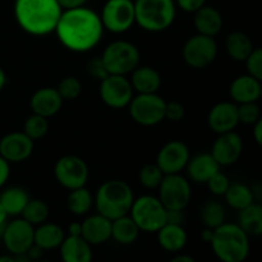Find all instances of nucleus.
I'll return each mask as SVG.
<instances>
[{
  "instance_id": "nucleus-1",
  "label": "nucleus",
  "mask_w": 262,
  "mask_h": 262,
  "mask_svg": "<svg viewBox=\"0 0 262 262\" xmlns=\"http://www.w3.org/2000/svg\"><path fill=\"white\" fill-rule=\"evenodd\" d=\"M104 31L100 15L86 7L63 10L55 28L61 45L74 53H87L94 49Z\"/></svg>"
},
{
  "instance_id": "nucleus-2",
  "label": "nucleus",
  "mask_w": 262,
  "mask_h": 262,
  "mask_svg": "<svg viewBox=\"0 0 262 262\" xmlns=\"http://www.w3.org/2000/svg\"><path fill=\"white\" fill-rule=\"evenodd\" d=\"M63 9L56 0H15L14 17L25 32L45 36L55 32Z\"/></svg>"
},
{
  "instance_id": "nucleus-3",
  "label": "nucleus",
  "mask_w": 262,
  "mask_h": 262,
  "mask_svg": "<svg viewBox=\"0 0 262 262\" xmlns=\"http://www.w3.org/2000/svg\"><path fill=\"white\" fill-rule=\"evenodd\" d=\"M210 245L220 262H245L250 256V235L237 223H224L214 229Z\"/></svg>"
},
{
  "instance_id": "nucleus-4",
  "label": "nucleus",
  "mask_w": 262,
  "mask_h": 262,
  "mask_svg": "<svg viewBox=\"0 0 262 262\" xmlns=\"http://www.w3.org/2000/svg\"><path fill=\"white\" fill-rule=\"evenodd\" d=\"M94 200L97 212L113 222L129 214L135 196L127 182L110 179L99 187Z\"/></svg>"
},
{
  "instance_id": "nucleus-5",
  "label": "nucleus",
  "mask_w": 262,
  "mask_h": 262,
  "mask_svg": "<svg viewBox=\"0 0 262 262\" xmlns=\"http://www.w3.org/2000/svg\"><path fill=\"white\" fill-rule=\"evenodd\" d=\"M136 23L147 32H161L173 25L177 8L174 0H135Z\"/></svg>"
},
{
  "instance_id": "nucleus-6",
  "label": "nucleus",
  "mask_w": 262,
  "mask_h": 262,
  "mask_svg": "<svg viewBox=\"0 0 262 262\" xmlns=\"http://www.w3.org/2000/svg\"><path fill=\"white\" fill-rule=\"evenodd\" d=\"M166 212L159 197L146 194L135 199L129 215L141 232L156 233L166 224Z\"/></svg>"
},
{
  "instance_id": "nucleus-7",
  "label": "nucleus",
  "mask_w": 262,
  "mask_h": 262,
  "mask_svg": "<svg viewBox=\"0 0 262 262\" xmlns=\"http://www.w3.org/2000/svg\"><path fill=\"white\" fill-rule=\"evenodd\" d=\"M140 51L129 41L118 40L105 48L101 59L109 74L127 76L140 66Z\"/></svg>"
},
{
  "instance_id": "nucleus-8",
  "label": "nucleus",
  "mask_w": 262,
  "mask_h": 262,
  "mask_svg": "<svg viewBox=\"0 0 262 262\" xmlns=\"http://www.w3.org/2000/svg\"><path fill=\"white\" fill-rule=\"evenodd\" d=\"M166 101L158 94H138L129 102V114L136 123L152 127L165 119Z\"/></svg>"
},
{
  "instance_id": "nucleus-9",
  "label": "nucleus",
  "mask_w": 262,
  "mask_h": 262,
  "mask_svg": "<svg viewBox=\"0 0 262 262\" xmlns=\"http://www.w3.org/2000/svg\"><path fill=\"white\" fill-rule=\"evenodd\" d=\"M101 22L104 30L113 33H124L136 23L133 0H107L102 8Z\"/></svg>"
},
{
  "instance_id": "nucleus-10",
  "label": "nucleus",
  "mask_w": 262,
  "mask_h": 262,
  "mask_svg": "<svg viewBox=\"0 0 262 262\" xmlns=\"http://www.w3.org/2000/svg\"><path fill=\"white\" fill-rule=\"evenodd\" d=\"M191 184L181 173L164 176L159 186V200L166 210H184L191 201Z\"/></svg>"
},
{
  "instance_id": "nucleus-11",
  "label": "nucleus",
  "mask_w": 262,
  "mask_h": 262,
  "mask_svg": "<svg viewBox=\"0 0 262 262\" xmlns=\"http://www.w3.org/2000/svg\"><path fill=\"white\" fill-rule=\"evenodd\" d=\"M54 176L60 186L73 191L86 186L89 181V166L83 159L76 155H67L56 161Z\"/></svg>"
},
{
  "instance_id": "nucleus-12",
  "label": "nucleus",
  "mask_w": 262,
  "mask_h": 262,
  "mask_svg": "<svg viewBox=\"0 0 262 262\" xmlns=\"http://www.w3.org/2000/svg\"><path fill=\"white\" fill-rule=\"evenodd\" d=\"M217 55V43L214 37L205 35L192 36L183 48V58L189 67L204 69L214 63Z\"/></svg>"
},
{
  "instance_id": "nucleus-13",
  "label": "nucleus",
  "mask_w": 262,
  "mask_h": 262,
  "mask_svg": "<svg viewBox=\"0 0 262 262\" xmlns=\"http://www.w3.org/2000/svg\"><path fill=\"white\" fill-rule=\"evenodd\" d=\"M100 96L107 106L122 109L133 99V87L127 76L109 74L100 84Z\"/></svg>"
},
{
  "instance_id": "nucleus-14",
  "label": "nucleus",
  "mask_w": 262,
  "mask_h": 262,
  "mask_svg": "<svg viewBox=\"0 0 262 262\" xmlns=\"http://www.w3.org/2000/svg\"><path fill=\"white\" fill-rule=\"evenodd\" d=\"M33 234L35 227L26 222L23 217H19L7 223L3 230L2 239L5 248L12 255H20L27 253V251L33 246Z\"/></svg>"
},
{
  "instance_id": "nucleus-15",
  "label": "nucleus",
  "mask_w": 262,
  "mask_h": 262,
  "mask_svg": "<svg viewBox=\"0 0 262 262\" xmlns=\"http://www.w3.org/2000/svg\"><path fill=\"white\" fill-rule=\"evenodd\" d=\"M191 159L188 146L182 141H170L161 147L156 156V165L164 174H178L186 169Z\"/></svg>"
},
{
  "instance_id": "nucleus-16",
  "label": "nucleus",
  "mask_w": 262,
  "mask_h": 262,
  "mask_svg": "<svg viewBox=\"0 0 262 262\" xmlns=\"http://www.w3.org/2000/svg\"><path fill=\"white\" fill-rule=\"evenodd\" d=\"M33 152V140L25 132H12L0 140V156L8 163H22Z\"/></svg>"
},
{
  "instance_id": "nucleus-17",
  "label": "nucleus",
  "mask_w": 262,
  "mask_h": 262,
  "mask_svg": "<svg viewBox=\"0 0 262 262\" xmlns=\"http://www.w3.org/2000/svg\"><path fill=\"white\" fill-rule=\"evenodd\" d=\"M243 152V141L234 130L222 133L212 145L211 155L220 166H229L237 163Z\"/></svg>"
},
{
  "instance_id": "nucleus-18",
  "label": "nucleus",
  "mask_w": 262,
  "mask_h": 262,
  "mask_svg": "<svg viewBox=\"0 0 262 262\" xmlns=\"http://www.w3.org/2000/svg\"><path fill=\"white\" fill-rule=\"evenodd\" d=\"M207 124L217 135L234 130L239 124L238 105L233 101H223L212 106L207 115Z\"/></svg>"
},
{
  "instance_id": "nucleus-19",
  "label": "nucleus",
  "mask_w": 262,
  "mask_h": 262,
  "mask_svg": "<svg viewBox=\"0 0 262 262\" xmlns=\"http://www.w3.org/2000/svg\"><path fill=\"white\" fill-rule=\"evenodd\" d=\"M63 101V97L60 96L58 90L53 87H43L32 95L30 105L33 114L50 118L58 114L59 110L61 109Z\"/></svg>"
},
{
  "instance_id": "nucleus-20",
  "label": "nucleus",
  "mask_w": 262,
  "mask_h": 262,
  "mask_svg": "<svg viewBox=\"0 0 262 262\" xmlns=\"http://www.w3.org/2000/svg\"><path fill=\"white\" fill-rule=\"evenodd\" d=\"M82 238L91 246L107 242L112 238V220L101 214L86 217L82 222Z\"/></svg>"
},
{
  "instance_id": "nucleus-21",
  "label": "nucleus",
  "mask_w": 262,
  "mask_h": 262,
  "mask_svg": "<svg viewBox=\"0 0 262 262\" xmlns=\"http://www.w3.org/2000/svg\"><path fill=\"white\" fill-rule=\"evenodd\" d=\"M220 168L222 166L215 160L211 152H204L193 156L189 159L186 166L189 179L196 183H206L214 174L220 171Z\"/></svg>"
},
{
  "instance_id": "nucleus-22",
  "label": "nucleus",
  "mask_w": 262,
  "mask_h": 262,
  "mask_svg": "<svg viewBox=\"0 0 262 262\" xmlns=\"http://www.w3.org/2000/svg\"><path fill=\"white\" fill-rule=\"evenodd\" d=\"M261 82L250 74H243L233 79L229 87V94L233 102L237 105L246 102H257L260 99Z\"/></svg>"
},
{
  "instance_id": "nucleus-23",
  "label": "nucleus",
  "mask_w": 262,
  "mask_h": 262,
  "mask_svg": "<svg viewBox=\"0 0 262 262\" xmlns=\"http://www.w3.org/2000/svg\"><path fill=\"white\" fill-rule=\"evenodd\" d=\"M63 262H92V246L82 237L68 235L59 247Z\"/></svg>"
},
{
  "instance_id": "nucleus-24",
  "label": "nucleus",
  "mask_w": 262,
  "mask_h": 262,
  "mask_svg": "<svg viewBox=\"0 0 262 262\" xmlns=\"http://www.w3.org/2000/svg\"><path fill=\"white\" fill-rule=\"evenodd\" d=\"M194 27L200 35L215 37L223 28V17L214 7L204 5L194 12Z\"/></svg>"
},
{
  "instance_id": "nucleus-25",
  "label": "nucleus",
  "mask_w": 262,
  "mask_h": 262,
  "mask_svg": "<svg viewBox=\"0 0 262 262\" xmlns=\"http://www.w3.org/2000/svg\"><path fill=\"white\" fill-rule=\"evenodd\" d=\"M130 74L129 81L133 91L138 94H158L161 86V76L156 69L138 66Z\"/></svg>"
},
{
  "instance_id": "nucleus-26",
  "label": "nucleus",
  "mask_w": 262,
  "mask_h": 262,
  "mask_svg": "<svg viewBox=\"0 0 262 262\" xmlns=\"http://www.w3.org/2000/svg\"><path fill=\"white\" fill-rule=\"evenodd\" d=\"M156 234L160 247L168 252H179L186 247L188 241L186 229L183 225L179 224L166 223L159 232H156Z\"/></svg>"
},
{
  "instance_id": "nucleus-27",
  "label": "nucleus",
  "mask_w": 262,
  "mask_h": 262,
  "mask_svg": "<svg viewBox=\"0 0 262 262\" xmlns=\"http://www.w3.org/2000/svg\"><path fill=\"white\" fill-rule=\"evenodd\" d=\"M66 234L64 230L54 223H42L35 228L33 234V245L43 251L56 250L63 243Z\"/></svg>"
},
{
  "instance_id": "nucleus-28",
  "label": "nucleus",
  "mask_w": 262,
  "mask_h": 262,
  "mask_svg": "<svg viewBox=\"0 0 262 262\" xmlns=\"http://www.w3.org/2000/svg\"><path fill=\"white\" fill-rule=\"evenodd\" d=\"M238 212L237 224L250 237H262V204L253 202Z\"/></svg>"
},
{
  "instance_id": "nucleus-29",
  "label": "nucleus",
  "mask_w": 262,
  "mask_h": 262,
  "mask_svg": "<svg viewBox=\"0 0 262 262\" xmlns=\"http://www.w3.org/2000/svg\"><path fill=\"white\" fill-rule=\"evenodd\" d=\"M140 228L129 214L112 222V238L119 245L128 246L135 243L140 235Z\"/></svg>"
},
{
  "instance_id": "nucleus-30",
  "label": "nucleus",
  "mask_w": 262,
  "mask_h": 262,
  "mask_svg": "<svg viewBox=\"0 0 262 262\" xmlns=\"http://www.w3.org/2000/svg\"><path fill=\"white\" fill-rule=\"evenodd\" d=\"M30 201L27 191L22 187H10L0 193V204L9 216H18Z\"/></svg>"
},
{
  "instance_id": "nucleus-31",
  "label": "nucleus",
  "mask_w": 262,
  "mask_h": 262,
  "mask_svg": "<svg viewBox=\"0 0 262 262\" xmlns=\"http://www.w3.org/2000/svg\"><path fill=\"white\" fill-rule=\"evenodd\" d=\"M225 49L227 53L233 60L246 61L251 53L253 51V43L251 38L246 33L235 31L227 37L225 41Z\"/></svg>"
},
{
  "instance_id": "nucleus-32",
  "label": "nucleus",
  "mask_w": 262,
  "mask_h": 262,
  "mask_svg": "<svg viewBox=\"0 0 262 262\" xmlns=\"http://www.w3.org/2000/svg\"><path fill=\"white\" fill-rule=\"evenodd\" d=\"M224 197L227 204L232 209L237 210V211L246 209V207L255 202L252 188H250V187L243 183H238V182L237 183H230Z\"/></svg>"
},
{
  "instance_id": "nucleus-33",
  "label": "nucleus",
  "mask_w": 262,
  "mask_h": 262,
  "mask_svg": "<svg viewBox=\"0 0 262 262\" xmlns=\"http://www.w3.org/2000/svg\"><path fill=\"white\" fill-rule=\"evenodd\" d=\"M227 212L224 205L216 200H207L201 207V220L205 228L216 229L225 223Z\"/></svg>"
},
{
  "instance_id": "nucleus-34",
  "label": "nucleus",
  "mask_w": 262,
  "mask_h": 262,
  "mask_svg": "<svg viewBox=\"0 0 262 262\" xmlns=\"http://www.w3.org/2000/svg\"><path fill=\"white\" fill-rule=\"evenodd\" d=\"M94 204V197L90 193L89 189H86L84 187L71 191V193L68 194V199H67V206H68L69 211L73 212L74 215H78V216L87 214Z\"/></svg>"
},
{
  "instance_id": "nucleus-35",
  "label": "nucleus",
  "mask_w": 262,
  "mask_h": 262,
  "mask_svg": "<svg viewBox=\"0 0 262 262\" xmlns=\"http://www.w3.org/2000/svg\"><path fill=\"white\" fill-rule=\"evenodd\" d=\"M20 215L26 222L32 224L33 227H37V225L42 224L48 220L49 215H50V209H49L48 204L42 200L30 199Z\"/></svg>"
},
{
  "instance_id": "nucleus-36",
  "label": "nucleus",
  "mask_w": 262,
  "mask_h": 262,
  "mask_svg": "<svg viewBox=\"0 0 262 262\" xmlns=\"http://www.w3.org/2000/svg\"><path fill=\"white\" fill-rule=\"evenodd\" d=\"M49 122L48 118L41 117V115L32 114L26 119L23 125V132L31 138V140H40L48 133Z\"/></svg>"
},
{
  "instance_id": "nucleus-37",
  "label": "nucleus",
  "mask_w": 262,
  "mask_h": 262,
  "mask_svg": "<svg viewBox=\"0 0 262 262\" xmlns=\"http://www.w3.org/2000/svg\"><path fill=\"white\" fill-rule=\"evenodd\" d=\"M164 176L165 174L161 171V169L159 168L155 164H147V165L143 166L140 171V183L142 184L145 188L147 189H155L159 188L161 181H163Z\"/></svg>"
},
{
  "instance_id": "nucleus-38",
  "label": "nucleus",
  "mask_w": 262,
  "mask_h": 262,
  "mask_svg": "<svg viewBox=\"0 0 262 262\" xmlns=\"http://www.w3.org/2000/svg\"><path fill=\"white\" fill-rule=\"evenodd\" d=\"M58 92L63 100H74L81 95L82 92V83L76 77H66L61 79L58 84Z\"/></svg>"
},
{
  "instance_id": "nucleus-39",
  "label": "nucleus",
  "mask_w": 262,
  "mask_h": 262,
  "mask_svg": "<svg viewBox=\"0 0 262 262\" xmlns=\"http://www.w3.org/2000/svg\"><path fill=\"white\" fill-rule=\"evenodd\" d=\"M261 118V110L257 102H246L238 105V119L246 125H255Z\"/></svg>"
},
{
  "instance_id": "nucleus-40",
  "label": "nucleus",
  "mask_w": 262,
  "mask_h": 262,
  "mask_svg": "<svg viewBox=\"0 0 262 262\" xmlns=\"http://www.w3.org/2000/svg\"><path fill=\"white\" fill-rule=\"evenodd\" d=\"M245 63L247 73L262 83V48L253 49Z\"/></svg>"
},
{
  "instance_id": "nucleus-41",
  "label": "nucleus",
  "mask_w": 262,
  "mask_h": 262,
  "mask_svg": "<svg viewBox=\"0 0 262 262\" xmlns=\"http://www.w3.org/2000/svg\"><path fill=\"white\" fill-rule=\"evenodd\" d=\"M206 184L207 187H209L210 192H211L214 196H224V194L227 193L228 188H229L230 181L224 173L217 171L216 174H214V176L206 182Z\"/></svg>"
},
{
  "instance_id": "nucleus-42",
  "label": "nucleus",
  "mask_w": 262,
  "mask_h": 262,
  "mask_svg": "<svg viewBox=\"0 0 262 262\" xmlns=\"http://www.w3.org/2000/svg\"><path fill=\"white\" fill-rule=\"evenodd\" d=\"M87 72H89L90 76H92L96 79H100V81H102V79L109 76V72H107L104 61H102L101 56H99V58H92L87 63Z\"/></svg>"
},
{
  "instance_id": "nucleus-43",
  "label": "nucleus",
  "mask_w": 262,
  "mask_h": 262,
  "mask_svg": "<svg viewBox=\"0 0 262 262\" xmlns=\"http://www.w3.org/2000/svg\"><path fill=\"white\" fill-rule=\"evenodd\" d=\"M184 106L177 101L166 102L165 105V118L171 122H178L184 117Z\"/></svg>"
},
{
  "instance_id": "nucleus-44",
  "label": "nucleus",
  "mask_w": 262,
  "mask_h": 262,
  "mask_svg": "<svg viewBox=\"0 0 262 262\" xmlns=\"http://www.w3.org/2000/svg\"><path fill=\"white\" fill-rule=\"evenodd\" d=\"M177 4L187 13H194L206 4V0H177Z\"/></svg>"
},
{
  "instance_id": "nucleus-45",
  "label": "nucleus",
  "mask_w": 262,
  "mask_h": 262,
  "mask_svg": "<svg viewBox=\"0 0 262 262\" xmlns=\"http://www.w3.org/2000/svg\"><path fill=\"white\" fill-rule=\"evenodd\" d=\"M10 176V165L3 156H0V188L5 186Z\"/></svg>"
},
{
  "instance_id": "nucleus-46",
  "label": "nucleus",
  "mask_w": 262,
  "mask_h": 262,
  "mask_svg": "<svg viewBox=\"0 0 262 262\" xmlns=\"http://www.w3.org/2000/svg\"><path fill=\"white\" fill-rule=\"evenodd\" d=\"M59 3V5L61 7V9H74V8L84 7L87 0H56Z\"/></svg>"
},
{
  "instance_id": "nucleus-47",
  "label": "nucleus",
  "mask_w": 262,
  "mask_h": 262,
  "mask_svg": "<svg viewBox=\"0 0 262 262\" xmlns=\"http://www.w3.org/2000/svg\"><path fill=\"white\" fill-rule=\"evenodd\" d=\"M253 138H255L256 143L262 147V117L253 125Z\"/></svg>"
},
{
  "instance_id": "nucleus-48",
  "label": "nucleus",
  "mask_w": 262,
  "mask_h": 262,
  "mask_svg": "<svg viewBox=\"0 0 262 262\" xmlns=\"http://www.w3.org/2000/svg\"><path fill=\"white\" fill-rule=\"evenodd\" d=\"M68 235L73 237H82V223L74 222L68 227Z\"/></svg>"
},
{
  "instance_id": "nucleus-49",
  "label": "nucleus",
  "mask_w": 262,
  "mask_h": 262,
  "mask_svg": "<svg viewBox=\"0 0 262 262\" xmlns=\"http://www.w3.org/2000/svg\"><path fill=\"white\" fill-rule=\"evenodd\" d=\"M42 252H43V250H41L40 247H37V246H36V245H33L32 247H31L30 250L27 251V255L30 256L31 260L35 262V261L40 260L41 256H42Z\"/></svg>"
},
{
  "instance_id": "nucleus-50",
  "label": "nucleus",
  "mask_w": 262,
  "mask_h": 262,
  "mask_svg": "<svg viewBox=\"0 0 262 262\" xmlns=\"http://www.w3.org/2000/svg\"><path fill=\"white\" fill-rule=\"evenodd\" d=\"M8 216H9V215L7 214V211H5V209L3 207V205L0 204V237H2L3 230H4L5 225H7Z\"/></svg>"
},
{
  "instance_id": "nucleus-51",
  "label": "nucleus",
  "mask_w": 262,
  "mask_h": 262,
  "mask_svg": "<svg viewBox=\"0 0 262 262\" xmlns=\"http://www.w3.org/2000/svg\"><path fill=\"white\" fill-rule=\"evenodd\" d=\"M212 237H214V229H210V228H205L201 232V239L206 243H211Z\"/></svg>"
},
{
  "instance_id": "nucleus-52",
  "label": "nucleus",
  "mask_w": 262,
  "mask_h": 262,
  "mask_svg": "<svg viewBox=\"0 0 262 262\" xmlns=\"http://www.w3.org/2000/svg\"><path fill=\"white\" fill-rule=\"evenodd\" d=\"M169 262H196V260L189 255H178Z\"/></svg>"
},
{
  "instance_id": "nucleus-53",
  "label": "nucleus",
  "mask_w": 262,
  "mask_h": 262,
  "mask_svg": "<svg viewBox=\"0 0 262 262\" xmlns=\"http://www.w3.org/2000/svg\"><path fill=\"white\" fill-rule=\"evenodd\" d=\"M13 256H14L15 262H33L27 253H20V255H13Z\"/></svg>"
},
{
  "instance_id": "nucleus-54",
  "label": "nucleus",
  "mask_w": 262,
  "mask_h": 262,
  "mask_svg": "<svg viewBox=\"0 0 262 262\" xmlns=\"http://www.w3.org/2000/svg\"><path fill=\"white\" fill-rule=\"evenodd\" d=\"M5 83H7V74H5L4 69L0 67V91H2L3 89H4Z\"/></svg>"
},
{
  "instance_id": "nucleus-55",
  "label": "nucleus",
  "mask_w": 262,
  "mask_h": 262,
  "mask_svg": "<svg viewBox=\"0 0 262 262\" xmlns=\"http://www.w3.org/2000/svg\"><path fill=\"white\" fill-rule=\"evenodd\" d=\"M0 262H15L14 261V256L2 255V256H0Z\"/></svg>"
},
{
  "instance_id": "nucleus-56",
  "label": "nucleus",
  "mask_w": 262,
  "mask_h": 262,
  "mask_svg": "<svg viewBox=\"0 0 262 262\" xmlns=\"http://www.w3.org/2000/svg\"><path fill=\"white\" fill-rule=\"evenodd\" d=\"M260 99L262 100V83H261V90H260Z\"/></svg>"
},
{
  "instance_id": "nucleus-57",
  "label": "nucleus",
  "mask_w": 262,
  "mask_h": 262,
  "mask_svg": "<svg viewBox=\"0 0 262 262\" xmlns=\"http://www.w3.org/2000/svg\"><path fill=\"white\" fill-rule=\"evenodd\" d=\"M35 262H50V261H43V260H38V261H35Z\"/></svg>"
},
{
  "instance_id": "nucleus-58",
  "label": "nucleus",
  "mask_w": 262,
  "mask_h": 262,
  "mask_svg": "<svg viewBox=\"0 0 262 262\" xmlns=\"http://www.w3.org/2000/svg\"><path fill=\"white\" fill-rule=\"evenodd\" d=\"M133 2H135V0H133Z\"/></svg>"
}]
</instances>
